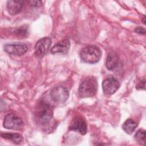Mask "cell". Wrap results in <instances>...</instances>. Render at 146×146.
Instances as JSON below:
<instances>
[{
	"mask_svg": "<svg viewBox=\"0 0 146 146\" xmlns=\"http://www.w3.org/2000/svg\"><path fill=\"white\" fill-rule=\"evenodd\" d=\"M14 33L18 38H25L29 34L28 27L26 25H23L19 27L18 28H17L14 30Z\"/></svg>",
	"mask_w": 146,
	"mask_h": 146,
	"instance_id": "cell-15",
	"label": "cell"
},
{
	"mask_svg": "<svg viewBox=\"0 0 146 146\" xmlns=\"http://www.w3.org/2000/svg\"><path fill=\"white\" fill-rule=\"evenodd\" d=\"M1 136L5 139L10 140L13 143L19 144L23 140V137L21 135L15 133H2Z\"/></svg>",
	"mask_w": 146,
	"mask_h": 146,
	"instance_id": "cell-13",
	"label": "cell"
},
{
	"mask_svg": "<svg viewBox=\"0 0 146 146\" xmlns=\"http://www.w3.org/2000/svg\"><path fill=\"white\" fill-rule=\"evenodd\" d=\"M135 140L141 145H145V131L144 129H139L135 135Z\"/></svg>",
	"mask_w": 146,
	"mask_h": 146,
	"instance_id": "cell-16",
	"label": "cell"
},
{
	"mask_svg": "<svg viewBox=\"0 0 146 146\" xmlns=\"http://www.w3.org/2000/svg\"><path fill=\"white\" fill-rule=\"evenodd\" d=\"M69 128L70 130L76 131L82 135H85L87 131L86 121L80 116H77L72 120Z\"/></svg>",
	"mask_w": 146,
	"mask_h": 146,
	"instance_id": "cell-9",
	"label": "cell"
},
{
	"mask_svg": "<svg viewBox=\"0 0 146 146\" xmlns=\"http://www.w3.org/2000/svg\"><path fill=\"white\" fill-rule=\"evenodd\" d=\"M25 1L10 0L7 2V8L8 12L12 15H15L19 14L23 9L25 3Z\"/></svg>",
	"mask_w": 146,
	"mask_h": 146,
	"instance_id": "cell-10",
	"label": "cell"
},
{
	"mask_svg": "<svg viewBox=\"0 0 146 146\" xmlns=\"http://www.w3.org/2000/svg\"><path fill=\"white\" fill-rule=\"evenodd\" d=\"M4 50L9 54L21 56L25 54L27 51L28 47L25 43H10L5 45Z\"/></svg>",
	"mask_w": 146,
	"mask_h": 146,
	"instance_id": "cell-7",
	"label": "cell"
},
{
	"mask_svg": "<svg viewBox=\"0 0 146 146\" xmlns=\"http://www.w3.org/2000/svg\"><path fill=\"white\" fill-rule=\"evenodd\" d=\"M120 83L117 79L113 76H109L105 79L102 83V88L104 92L111 95L115 93L119 88Z\"/></svg>",
	"mask_w": 146,
	"mask_h": 146,
	"instance_id": "cell-8",
	"label": "cell"
},
{
	"mask_svg": "<svg viewBox=\"0 0 146 146\" xmlns=\"http://www.w3.org/2000/svg\"><path fill=\"white\" fill-rule=\"evenodd\" d=\"M50 96L53 101L57 103H64L69 97L67 89L62 86L54 87L50 92Z\"/></svg>",
	"mask_w": 146,
	"mask_h": 146,
	"instance_id": "cell-5",
	"label": "cell"
},
{
	"mask_svg": "<svg viewBox=\"0 0 146 146\" xmlns=\"http://www.w3.org/2000/svg\"><path fill=\"white\" fill-rule=\"evenodd\" d=\"M80 55L81 59L84 62L92 64L99 61L101 58V51L97 46L90 45L83 48Z\"/></svg>",
	"mask_w": 146,
	"mask_h": 146,
	"instance_id": "cell-3",
	"label": "cell"
},
{
	"mask_svg": "<svg viewBox=\"0 0 146 146\" xmlns=\"http://www.w3.org/2000/svg\"><path fill=\"white\" fill-rule=\"evenodd\" d=\"M51 44V40L48 37L39 39L35 46V54L38 58L44 56L50 49Z\"/></svg>",
	"mask_w": 146,
	"mask_h": 146,
	"instance_id": "cell-6",
	"label": "cell"
},
{
	"mask_svg": "<svg viewBox=\"0 0 146 146\" xmlns=\"http://www.w3.org/2000/svg\"><path fill=\"white\" fill-rule=\"evenodd\" d=\"M23 125V123L22 119L14 113H9L4 118L3 127L7 129L19 130Z\"/></svg>",
	"mask_w": 146,
	"mask_h": 146,
	"instance_id": "cell-4",
	"label": "cell"
},
{
	"mask_svg": "<svg viewBox=\"0 0 146 146\" xmlns=\"http://www.w3.org/2000/svg\"><path fill=\"white\" fill-rule=\"evenodd\" d=\"M119 64V57L115 52L110 53L107 58L106 65L108 70H112L115 69Z\"/></svg>",
	"mask_w": 146,
	"mask_h": 146,
	"instance_id": "cell-12",
	"label": "cell"
},
{
	"mask_svg": "<svg viewBox=\"0 0 146 146\" xmlns=\"http://www.w3.org/2000/svg\"><path fill=\"white\" fill-rule=\"evenodd\" d=\"M70 47V42L68 39H65L54 46L50 50L51 54H66Z\"/></svg>",
	"mask_w": 146,
	"mask_h": 146,
	"instance_id": "cell-11",
	"label": "cell"
},
{
	"mask_svg": "<svg viewBox=\"0 0 146 146\" xmlns=\"http://www.w3.org/2000/svg\"><path fill=\"white\" fill-rule=\"evenodd\" d=\"M98 90V83L95 78L85 79L79 85V94L82 98L91 97L95 95Z\"/></svg>",
	"mask_w": 146,
	"mask_h": 146,
	"instance_id": "cell-2",
	"label": "cell"
},
{
	"mask_svg": "<svg viewBox=\"0 0 146 146\" xmlns=\"http://www.w3.org/2000/svg\"><path fill=\"white\" fill-rule=\"evenodd\" d=\"M135 31L136 33H138L139 34H142V35H144L145 34V30L144 28L141 27H136L135 29Z\"/></svg>",
	"mask_w": 146,
	"mask_h": 146,
	"instance_id": "cell-19",
	"label": "cell"
},
{
	"mask_svg": "<svg viewBox=\"0 0 146 146\" xmlns=\"http://www.w3.org/2000/svg\"><path fill=\"white\" fill-rule=\"evenodd\" d=\"M27 2L29 3V5L33 7H39L41 6L42 3L41 1H36V0L29 1H27Z\"/></svg>",
	"mask_w": 146,
	"mask_h": 146,
	"instance_id": "cell-17",
	"label": "cell"
},
{
	"mask_svg": "<svg viewBox=\"0 0 146 146\" xmlns=\"http://www.w3.org/2000/svg\"><path fill=\"white\" fill-rule=\"evenodd\" d=\"M36 121L41 124L48 123L53 116V108L47 102L41 100L34 108V112Z\"/></svg>",
	"mask_w": 146,
	"mask_h": 146,
	"instance_id": "cell-1",
	"label": "cell"
},
{
	"mask_svg": "<svg viewBox=\"0 0 146 146\" xmlns=\"http://www.w3.org/2000/svg\"><path fill=\"white\" fill-rule=\"evenodd\" d=\"M136 89L138 90H145V80L143 79L141 80L137 85H136Z\"/></svg>",
	"mask_w": 146,
	"mask_h": 146,
	"instance_id": "cell-18",
	"label": "cell"
},
{
	"mask_svg": "<svg viewBox=\"0 0 146 146\" xmlns=\"http://www.w3.org/2000/svg\"><path fill=\"white\" fill-rule=\"evenodd\" d=\"M142 21H143V22L144 24H145V16L143 17Z\"/></svg>",
	"mask_w": 146,
	"mask_h": 146,
	"instance_id": "cell-20",
	"label": "cell"
},
{
	"mask_svg": "<svg viewBox=\"0 0 146 146\" xmlns=\"http://www.w3.org/2000/svg\"><path fill=\"white\" fill-rule=\"evenodd\" d=\"M137 125V123L135 121L131 119H127L124 121L123 124V130L127 133L131 134L132 133Z\"/></svg>",
	"mask_w": 146,
	"mask_h": 146,
	"instance_id": "cell-14",
	"label": "cell"
}]
</instances>
